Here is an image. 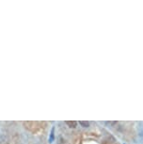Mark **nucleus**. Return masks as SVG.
Returning <instances> with one entry per match:
<instances>
[{
    "label": "nucleus",
    "instance_id": "nucleus-1",
    "mask_svg": "<svg viewBox=\"0 0 143 144\" xmlns=\"http://www.w3.org/2000/svg\"><path fill=\"white\" fill-rule=\"evenodd\" d=\"M66 124L69 125V127L71 128H75L76 125H77V122L75 121H66Z\"/></svg>",
    "mask_w": 143,
    "mask_h": 144
},
{
    "label": "nucleus",
    "instance_id": "nucleus-2",
    "mask_svg": "<svg viewBox=\"0 0 143 144\" xmlns=\"http://www.w3.org/2000/svg\"><path fill=\"white\" fill-rule=\"evenodd\" d=\"M79 124H80V125H82L83 127H89L90 126V122L87 121H79Z\"/></svg>",
    "mask_w": 143,
    "mask_h": 144
},
{
    "label": "nucleus",
    "instance_id": "nucleus-3",
    "mask_svg": "<svg viewBox=\"0 0 143 144\" xmlns=\"http://www.w3.org/2000/svg\"><path fill=\"white\" fill-rule=\"evenodd\" d=\"M54 132H55V127L52 128V131H51V135H50V138H49V142H53L54 141Z\"/></svg>",
    "mask_w": 143,
    "mask_h": 144
}]
</instances>
